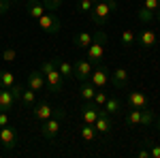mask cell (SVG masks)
<instances>
[{
    "mask_svg": "<svg viewBox=\"0 0 160 158\" xmlns=\"http://www.w3.org/2000/svg\"><path fill=\"white\" fill-rule=\"evenodd\" d=\"M41 71H43V75H45L47 90H49L51 94H60L62 90H64V77H62V73L58 71V66H56L53 58L43 62V64H41Z\"/></svg>",
    "mask_w": 160,
    "mask_h": 158,
    "instance_id": "1",
    "label": "cell"
},
{
    "mask_svg": "<svg viewBox=\"0 0 160 158\" xmlns=\"http://www.w3.org/2000/svg\"><path fill=\"white\" fill-rule=\"evenodd\" d=\"M118 9V2L115 0H100V2H94V7H92V11H90V22L94 26H98V28H102V26L109 22L111 13Z\"/></svg>",
    "mask_w": 160,
    "mask_h": 158,
    "instance_id": "2",
    "label": "cell"
},
{
    "mask_svg": "<svg viewBox=\"0 0 160 158\" xmlns=\"http://www.w3.org/2000/svg\"><path fill=\"white\" fill-rule=\"evenodd\" d=\"M66 118V111L64 109H53V115L47 118L45 122H41V135H43V139H47V141H56L58 139V135H60V128H62V120Z\"/></svg>",
    "mask_w": 160,
    "mask_h": 158,
    "instance_id": "3",
    "label": "cell"
},
{
    "mask_svg": "<svg viewBox=\"0 0 160 158\" xmlns=\"http://www.w3.org/2000/svg\"><path fill=\"white\" fill-rule=\"evenodd\" d=\"M105 45H107V32L98 28L96 32H94V37H92V43H90V47L86 49V58L92 64H98L102 62L105 58Z\"/></svg>",
    "mask_w": 160,
    "mask_h": 158,
    "instance_id": "4",
    "label": "cell"
},
{
    "mask_svg": "<svg viewBox=\"0 0 160 158\" xmlns=\"http://www.w3.org/2000/svg\"><path fill=\"white\" fill-rule=\"evenodd\" d=\"M37 26L43 32H47V34H58L62 28V22H60V17L56 15V11H47L45 15H41L37 19Z\"/></svg>",
    "mask_w": 160,
    "mask_h": 158,
    "instance_id": "5",
    "label": "cell"
},
{
    "mask_svg": "<svg viewBox=\"0 0 160 158\" xmlns=\"http://www.w3.org/2000/svg\"><path fill=\"white\" fill-rule=\"evenodd\" d=\"M109 75H111L109 66L105 62H98V64H94V71L90 75V81L94 84L96 90H105V85L109 84Z\"/></svg>",
    "mask_w": 160,
    "mask_h": 158,
    "instance_id": "6",
    "label": "cell"
},
{
    "mask_svg": "<svg viewBox=\"0 0 160 158\" xmlns=\"http://www.w3.org/2000/svg\"><path fill=\"white\" fill-rule=\"evenodd\" d=\"M92 126L96 128L98 137H109V135L113 133V120H111V115L105 109H100L98 118H96V122H94Z\"/></svg>",
    "mask_w": 160,
    "mask_h": 158,
    "instance_id": "7",
    "label": "cell"
},
{
    "mask_svg": "<svg viewBox=\"0 0 160 158\" xmlns=\"http://www.w3.org/2000/svg\"><path fill=\"white\" fill-rule=\"evenodd\" d=\"M160 9V0H143V4H141V9L137 13V17L143 22V24H148L152 22L154 17H156V11Z\"/></svg>",
    "mask_w": 160,
    "mask_h": 158,
    "instance_id": "8",
    "label": "cell"
},
{
    "mask_svg": "<svg viewBox=\"0 0 160 158\" xmlns=\"http://www.w3.org/2000/svg\"><path fill=\"white\" fill-rule=\"evenodd\" d=\"M109 84L113 85L115 90H124V88H128V84H130V73H128L124 66H120V69L111 71V75H109Z\"/></svg>",
    "mask_w": 160,
    "mask_h": 158,
    "instance_id": "9",
    "label": "cell"
},
{
    "mask_svg": "<svg viewBox=\"0 0 160 158\" xmlns=\"http://www.w3.org/2000/svg\"><path fill=\"white\" fill-rule=\"evenodd\" d=\"M0 145L4 147L7 152H11L13 147L17 145V130L13 128L11 124H7V126L0 128Z\"/></svg>",
    "mask_w": 160,
    "mask_h": 158,
    "instance_id": "10",
    "label": "cell"
},
{
    "mask_svg": "<svg viewBox=\"0 0 160 158\" xmlns=\"http://www.w3.org/2000/svg\"><path fill=\"white\" fill-rule=\"evenodd\" d=\"M92 71H94V64L88 60H77L73 64V77L77 79V81H86V79H90V75H92Z\"/></svg>",
    "mask_w": 160,
    "mask_h": 158,
    "instance_id": "11",
    "label": "cell"
},
{
    "mask_svg": "<svg viewBox=\"0 0 160 158\" xmlns=\"http://www.w3.org/2000/svg\"><path fill=\"white\" fill-rule=\"evenodd\" d=\"M126 105H128V109H145V107H149V98L145 92L132 90V92H128Z\"/></svg>",
    "mask_w": 160,
    "mask_h": 158,
    "instance_id": "12",
    "label": "cell"
},
{
    "mask_svg": "<svg viewBox=\"0 0 160 158\" xmlns=\"http://www.w3.org/2000/svg\"><path fill=\"white\" fill-rule=\"evenodd\" d=\"M53 115V107H51L49 103H45V100H41V103H34V107H32V118L37 122H45L47 118Z\"/></svg>",
    "mask_w": 160,
    "mask_h": 158,
    "instance_id": "13",
    "label": "cell"
},
{
    "mask_svg": "<svg viewBox=\"0 0 160 158\" xmlns=\"http://www.w3.org/2000/svg\"><path fill=\"white\" fill-rule=\"evenodd\" d=\"M102 107H96L92 100H88V103H83V107H81V120H83V124H94L96 122V118H98V113Z\"/></svg>",
    "mask_w": 160,
    "mask_h": 158,
    "instance_id": "14",
    "label": "cell"
},
{
    "mask_svg": "<svg viewBox=\"0 0 160 158\" xmlns=\"http://www.w3.org/2000/svg\"><path fill=\"white\" fill-rule=\"evenodd\" d=\"M17 105V96L13 94V90L0 88V111H11Z\"/></svg>",
    "mask_w": 160,
    "mask_h": 158,
    "instance_id": "15",
    "label": "cell"
},
{
    "mask_svg": "<svg viewBox=\"0 0 160 158\" xmlns=\"http://www.w3.org/2000/svg\"><path fill=\"white\" fill-rule=\"evenodd\" d=\"M28 88H32L34 92H43V90H47L43 71H30V75H28Z\"/></svg>",
    "mask_w": 160,
    "mask_h": 158,
    "instance_id": "16",
    "label": "cell"
},
{
    "mask_svg": "<svg viewBox=\"0 0 160 158\" xmlns=\"http://www.w3.org/2000/svg\"><path fill=\"white\" fill-rule=\"evenodd\" d=\"M26 13H28V17H32L37 22L41 15L47 13V7L43 4V0H28L26 2Z\"/></svg>",
    "mask_w": 160,
    "mask_h": 158,
    "instance_id": "17",
    "label": "cell"
},
{
    "mask_svg": "<svg viewBox=\"0 0 160 158\" xmlns=\"http://www.w3.org/2000/svg\"><path fill=\"white\" fill-rule=\"evenodd\" d=\"M17 103L26 107V109H32L34 107V103H37V92L32 90V88H22V92H19V96H17Z\"/></svg>",
    "mask_w": 160,
    "mask_h": 158,
    "instance_id": "18",
    "label": "cell"
},
{
    "mask_svg": "<svg viewBox=\"0 0 160 158\" xmlns=\"http://www.w3.org/2000/svg\"><path fill=\"white\" fill-rule=\"evenodd\" d=\"M137 45H141V47H154L156 45V32L154 30H149V28H145V30H141L139 34H137Z\"/></svg>",
    "mask_w": 160,
    "mask_h": 158,
    "instance_id": "19",
    "label": "cell"
},
{
    "mask_svg": "<svg viewBox=\"0 0 160 158\" xmlns=\"http://www.w3.org/2000/svg\"><path fill=\"white\" fill-rule=\"evenodd\" d=\"M94 94H96V88H94V84H92L90 79L79 81V96H81V100H83V103L92 100V98H94Z\"/></svg>",
    "mask_w": 160,
    "mask_h": 158,
    "instance_id": "20",
    "label": "cell"
},
{
    "mask_svg": "<svg viewBox=\"0 0 160 158\" xmlns=\"http://www.w3.org/2000/svg\"><path fill=\"white\" fill-rule=\"evenodd\" d=\"M92 32H86V30H81V32H77L73 37V43H75V47L77 49H83L86 51L88 47H90V43H92Z\"/></svg>",
    "mask_w": 160,
    "mask_h": 158,
    "instance_id": "21",
    "label": "cell"
},
{
    "mask_svg": "<svg viewBox=\"0 0 160 158\" xmlns=\"http://www.w3.org/2000/svg\"><path fill=\"white\" fill-rule=\"evenodd\" d=\"M53 62H56V66H58V71L62 73L64 79H71V77H73V64H71V62H66L64 58H60V56H56Z\"/></svg>",
    "mask_w": 160,
    "mask_h": 158,
    "instance_id": "22",
    "label": "cell"
},
{
    "mask_svg": "<svg viewBox=\"0 0 160 158\" xmlns=\"http://www.w3.org/2000/svg\"><path fill=\"white\" fill-rule=\"evenodd\" d=\"M79 135H81V139H83L86 143H94V141L98 139V133H96V128H94L92 124H83V126L79 128Z\"/></svg>",
    "mask_w": 160,
    "mask_h": 158,
    "instance_id": "23",
    "label": "cell"
},
{
    "mask_svg": "<svg viewBox=\"0 0 160 158\" xmlns=\"http://www.w3.org/2000/svg\"><path fill=\"white\" fill-rule=\"evenodd\" d=\"M120 41H122L124 47H132L137 43V32L132 28H126V30H122V34H120Z\"/></svg>",
    "mask_w": 160,
    "mask_h": 158,
    "instance_id": "24",
    "label": "cell"
},
{
    "mask_svg": "<svg viewBox=\"0 0 160 158\" xmlns=\"http://www.w3.org/2000/svg\"><path fill=\"white\" fill-rule=\"evenodd\" d=\"M15 84H17V81H15V75H13L11 71H0V88L11 90Z\"/></svg>",
    "mask_w": 160,
    "mask_h": 158,
    "instance_id": "25",
    "label": "cell"
},
{
    "mask_svg": "<svg viewBox=\"0 0 160 158\" xmlns=\"http://www.w3.org/2000/svg\"><path fill=\"white\" fill-rule=\"evenodd\" d=\"M102 109L107 111L109 115H115V113L120 111V98H115V96H109L107 100H105V105H102Z\"/></svg>",
    "mask_w": 160,
    "mask_h": 158,
    "instance_id": "26",
    "label": "cell"
},
{
    "mask_svg": "<svg viewBox=\"0 0 160 158\" xmlns=\"http://www.w3.org/2000/svg\"><path fill=\"white\" fill-rule=\"evenodd\" d=\"M126 124L128 126H141V109H128V113H126Z\"/></svg>",
    "mask_w": 160,
    "mask_h": 158,
    "instance_id": "27",
    "label": "cell"
},
{
    "mask_svg": "<svg viewBox=\"0 0 160 158\" xmlns=\"http://www.w3.org/2000/svg\"><path fill=\"white\" fill-rule=\"evenodd\" d=\"M149 124H154V111L145 107L141 109V126H149Z\"/></svg>",
    "mask_w": 160,
    "mask_h": 158,
    "instance_id": "28",
    "label": "cell"
},
{
    "mask_svg": "<svg viewBox=\"0 0 160 158\" xmlns=\"http://www.w3.org/2000/svg\"><path fill=\"white\" fill-rule=\"evenodd\" d=\"M92 7H94L92 0H79V2H77V13H81V15H90Z\"/></svg>",
    "mask_w": 160,
    "mask_h": 158,
    "instance_id": "29",
    "label": "cell"
},
{
    "mask_svg": "<svg viewBox=\"0 0 160 158\" xmlns=\"http://www.w3.org/2000/svg\"><path fill=\"white\" fill-rule=\"evenodd\" d=\"M107 98H109V96H107V92H105V90H96V94H94V98H92V103H94L96 107H102Z\"/></svg>",
    "mask_w": 160,
    "mask_h": 158,
    "instance_id": "30",
    "label": "cell"
},
{
    "mask_svg": "<svg viewBox=\"0 0 160 158\" xmlns=\"http://www.w3.org/2000/svg\"><path fill=\"white\" fill-rule=\"evenodd\" d=\"M43 4L47 7V11H58L64 4V0H43Z\"/></svg>",
    "mask_w": 160,
    "mask_h": 158,
    "instance_id": "31",
    "label": "cell"
},
{
    "mask_svg": "<svg viewBox=\"0 0 160 158\" xmlns=\"http://www.w3.org/2000/svg\"><path fill=\"white\" fill-rule=\"evenodd\" d=\"M15 58H17V49L9 47V49H4V51H2V60H7V62H13Z\"/></svg>",
    "mask_w": 160,
    "mask_h": 158,
    "instance_id": "32",
    "label": "cell"
},
{
    "mask_svg": "<svg viewBox=\"0 0 160 158\" xmlns=\"http://www.w3.org/2000/svg\"><path fill=\"white\" fill-rule=\"evenodd\" d=\"M149 150V158H160V143H148Z\"/></svg>",
    "mask_w": 160,
    "mask_h": 158,
    "instance_id": "33",
    "label": "cell"
},
{
    "mask_svg": "<svg viewBox=\"0 0 160 158\" xmlns=\"http://www.w3.org/2000/svg\"><path fill=\"white\" fill-rule=\"evenodd\" d=\"M7 124H11V115H9V111H0V128L7 126Z\"/></svg>",
    "mask_w": 160,
    "mask_h": 158,
    "instance_id": "34",
    "label": "cell"
},
{
    "mask_svg": "<svg viewBox=\"0 0 160 158\" xmlns=\"http://www.w3.org/2000/svg\"><path fill=\"white\" fill-rule=\"evenodd\" d=\"M11 2H13V0H0V15L9 13V9H11Z\"/></svg>",
    "mask_w": 160,
    "mask_h": 158,
    "instance_id": "35",
    "label": "cell"
},
{
    "mask_svg": "<svg viewBox=\"0 0 160 158\" xmlns=\"http://www.w3.org/2000/svg\"><path fill=\"white\" fill-rule=\"evenodd\" d=\"M137 156H139V158H149V150H141Z\"/></svg>",
    "mask_w": 160,
    "mask_h": 158,
    "instance_id": "36",
    "label": "cell"
},
{
    "mask_svg": "<svg viewBox=\"0 0 160 158\" xmlns=\"http://www.w3.org/2000/svg\"><path fill=\"white\" fill-rule=\"evenodd\" d=\"M154 19H156V22H160V9L156 11V17H154Z\"/></svg>",
    "mask_w": 160,
    "mask_h": 158,
    "instance_id": "37",
    "label": "cell"
},
{
    "mask_svg": "<svg viewBox=\"0 0 160 158\" xmlns=\"http://www.w3.org/2000/svg\"><path fill=\"white\" fill-rule=\"evenodd\" d=\"M156 126H158V130H160V118H158V120H156Z\"/></svg>",
    "mask_w": 160,
    "mask_h": 158,
    "instance_id": "38",
    "label": "cell"
},
{
    "mask_svg": "<svg viewBox=\"0 0 160 158\" xmlns=\"http://www.w3.org/2000/svg\"><path fill=\"white\" fill-rule=\"evenodd\" d=\"M92 2H100V0H92Z\"/></svg>",
    "mask_w": 160,
    "mask_h": 158,
    "instance_id": "39",
    "label": "cell"
},
{
    "mask_svg": "<svg viewBox=\"0 0 160 158\" xmlns=\"http://www.w3.org/2000/svg\"><path fill=\"white\" fill-rule=\"evenodd\" d=\"M13 2H15V0H13Z\"/></svg>",
    "mask_w": 160,
    "mask_h": 158,
    "instance_id": "40",
    "label": "cell"
}]
</instances>
